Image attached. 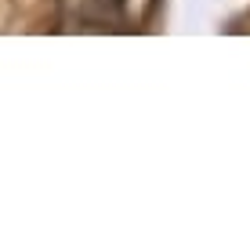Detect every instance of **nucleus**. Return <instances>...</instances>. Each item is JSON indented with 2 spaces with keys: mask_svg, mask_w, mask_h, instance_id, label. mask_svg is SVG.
<instances>
[{
  "mask_svg": "<svg viewBox=\"0 0 250 250\" xmlns=\"http://www.w3.org/2000/svg\"><path fill=\"white\" fill-rule=\"evenodd\" d=\"M65 22H73L76 29H116L120 15L113 7V0H58Z\"/></svg>",
  "mask_w": 250,
  "mask_h": 250,
  "instance_id": "1",
  "label": "nucleus"
},
{
  "mask_svg": "<svg viewBox=\"0 0 250 250\" xmlns=\"http://www.w3.org/2000/svg\"><path fill=\"white\" fill-rule=\"evenodd\" d=\"M152 4H156V0H113V7H116V15H120V22H124V25L145 22V19H149V11H152Z\"/></svg>",
  "mask_w": 250,
  "mask_h": 250,
  "instance_id": "2",
  "label": "nucleus"
}]
</instances>
